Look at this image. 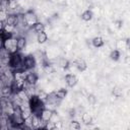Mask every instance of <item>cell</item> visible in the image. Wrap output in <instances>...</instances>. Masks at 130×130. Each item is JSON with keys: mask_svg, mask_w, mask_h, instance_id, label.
<instances>
[{"mask_svg": "<svg viewBox=\"0 0 130 130\" xmlns=\"http://www.w3.org/2000/svg\"><path fill=\"white\" fill-rule=\"evenodd\" d=\"M22 64H23V58L18 52L10 54L9 63H8L9 67H11L12 69H20L22 68Z\"/></svg>", "mask_w": 130, "mask_h": 130, "instance_id": "1", "label": "cell"}, {"mask_svg": "<svg viewBox=\"0 0 130 130\" xmlns=\"http://www.w3.org/2000/svg\"><path fill=\"white\" fill-rule=\"evenodd\" d=\"M1 48H4L8 53L12 54L17 52V47H16V40H14L13 38L6 40L5 42L1 43Z\"/></svg>", "mask_w": 130, "mask_h": 130, "instance_id": "2", "label": "cell"}, {"mask_svg": "<svg viewBox=\"0 0 130 130\" xmlns=\"http://www.w3.org/2000/svg\"><path fill=\"white\" fill-rule=\"evenodd\" d=\"M36 59L32 55H27L23 58V64H22V68L25 70H29L32 69L36 66Z\"/></svg>", "mask_w": 130, "mask_h": 130, "instance_id": "3", "label": "cell"}, {"mask_svg": "<svg viewBox=\"0 0 130 130\" xmlns=\"http://www.w3.org/2000/svg\"><path fill=\"white\" fill-rule=\"evenodd\" d=\"M24 17H25V20H26L27 25H34L36 22H38L37 15H36L31 10L26 11V12L24 13Z\"/></svg>", "mask_w": 130, "mask_h": 130, "instance_id": "4", "label": "cell"}, {"mask_svg": "<svg viewBox=\"0 0 130 130\" xmlns=\"http://www.w3.org/2000/svg\"><path fill=\"white\" fill-rule=\"evenodd\" d=\"M52 118H53V110L48 109V108H44L42 113H41V119L49 122L52 120Z\"/></svg>", "mask_w": 130, "mask_h": 130, "instance_id": "5", "label": "cell"}, {"mask_svg": "<svg viewBox=\"0 0 130 130\" xmlns=\"http://www.w3.org/2000/svg\"><path fill=\"white\" fill-rule=\"evenodd\" d=\"M5 21L7 24L16 27L18 25V15L17 14H7Z\"/></svg>", "mask_w": 130, "mask_h": 130, "instance_id": "6", "label": "cell"}, {"mask_svg": "<svg viewBox=\"0 0 130 130\" xmlns=\"http://www.w3.org/2000/svg\"><path fill=\"white\" fill-rule=\"evenodd\" d=\"M39 79V76L36 72H27L26 74V77H25V80L28 84H31V85H35L37 83Z\"/></svg>", "mask_w": 130, "mask_h": 130, "instance_id": "7", "label": "cell"}, {"mask_svg": "<svg viewBox=\"0 0 130 130\" xmlns=\"http://www.w3.org/2000/svg\"><path fill=\"white\" fill-rule=\"evenodd\" d=\"M65 81H66V83H67L68 86L73 87V86L77 83V77H76L74 74L68 73V74L65 75Z\"/></svg>", "mask_w": 130, "mask_h": 130, "instance_id": "8", "label": "cell"}, {"mask_svg": "<svg viewBox=\"0 0 130 130\" xmlns=\"http://www.w3.org/2000/svg\"><path fill=\"white\" fill-rule=\"evenodd\" d=\"M26 46V40L24 37H18L16 39V47H17V50H23Z\"/></svg>", "mask_w": 130, "mask_h": 130, "instance_id": "9", "label": "cell"}, {"mask_svg": "<svg viewBox=\"0 0 130 130\" xmlns=\"http://www.w3.org/2000/svg\"><path fill=\"white\" fill-rule=\"evenodd\" d=\"M74 65L76 66V68H77L79 71H84V70L87 68L86 63H85L84 60H82V59H77V60L74 62Z\"/></svg>", "mask_w": 130, "mask_h": 130, "instance_id": "10", "label": "cell"}, {"mask_svg": "<svg viewBox=\"0 0 130 130\" xmlns=\"http://www.w3.org/2000/svg\"><path fill=\"white\" fill-rule=\"evenodd\" d=\"M0 38H1V43H2L8 39L13 38V35H12V32H9L5 29H0Z\"/></svg>", "mask_w": 130, "mask_h": 130, "instance_id": "11", "label": "cell"}, {"mask_svg": "<svg viewBox=\"0 0 130 130\" xmlns=\"http://www.w3.org/2000/svg\"><path fill=\"white\" fill-rule=\"evenodd\" d=\"M32 28H34V30H35L37 34H40V32L45 31V25H44L42 22H40V21L36 22V23L32 25Z\"/></svg>", "mask_w": 130, "mask_h": 130, "instance_id": "12", "label": "cell"}, {"mask_svg": "<svg viewBox=\"0 0 130 130\" xmlns=\"http://www.w3.org/2000/svg\"><path fill=\"white\" fill-rule=\"evenodd\" d=\"M91 42H92V45H93L95 48L103 47V46H104V44H105L104 40H103L101 37H95V38H93Z\"/></svg>", "mask_w": 130, "mask_h": 130, "instance_id": "13", "label": "cell"}, {"mask_svg": "<svg viewBox=\"0 0 130 130\" xmlns=\"http://www.w3.org/2000/svg\"><path fill=\"white\" fill-rule=\"evenodd\" d=\"M81 120H82V122H83L85 125H89V124H91V122H92V118H91V116H90L89 114H87V113L82 114V116H81Z\"/></svg>", "mask_w": 130, "mask_h": 130, "instance_id": "14", "label": "cell"}, {"mask_svg": "<svg viewBox=\"0 0 130 130\" xmlns=\"http://www.w3.org/2000/svg\"><path fill=\"white\" fill-rule=\"evenodd\" d=\"M81 18H82L83 20H85V21L90 20V19L92 18V12H91L90 10H85V11H83L82 14H81Z\"/></svg>", "mask_w": 130, "mask_h": 130, "instance_id": "15", "label": "cell"}, {"mask_svg": "<svg viewBox=\"0 0 130 130\" xmlns=\"http://www.w3.org/2000/svg\"><path fill=\"white\" fill-rule=\"evenodd\" d=\"M37 40H38V42H39L40 44H44V43H45V42L48 40V36H47V34H46L45 31L40 32V34H38Z\"/></svg>", "mask_w": 130, "mask_h": 130, "instance_id": "16", "label": "cell"}, {"mask_svg": "<svg viewBox=\"0 0 130 130\" xmlns=\"http://www.w3.org/2000/svg\"><path fill=\"white\" fill-rule=\"evenodd\" d=\"M59 65H60V67H62L63 69H68L69 66H70V63H69V61H68L67 59L61 58V59L59 60Z\"/></svg>", "mask_w": 130, "mask_h": 130, "instance_id": "17", "label": "cell"}, {"mask_svg": "<svg viewBox=\"0 0 130 130\" xmlns=\"http://www.w3.org/2000/svg\"><path fill=\"white\" fill-rule=\"evenodd\" d=\"M55 93H56V96H57L59 100H62V99H64V98L66 96V94H67V90H66L65 88H60V89L57 90Z\"/></svg>", "mask_w": 130, "mask_h": 130, "instance_id": "18", "label": "cell"}, {"mask_svg": "<svg viewBox=\"0 0 130 130\" xmlns=\"http://www.w3.org/2000/svg\"><path fill=\"white\" fill-rule=\"evenodd\" d=\"M110 58L113 60V61H118L119 58H120V52L119 50H113L110 54Z\"/></svg>", "mask_w": 130, "mask_h": 130, "instance_id": "19", "label": "cell"}, {"mask_svg": "<svg viewBox=\"0 0 130 130\" xmlns=\"http://www.w3.org/2000/svg\"><path fill=\"white\" fill-rule=\"evenodd\" d=\"M37 94H38V96H39L44 103L47 102V99H48V93H47V92H45L44 90H39V91L37 92Z\"/></svg>", "mask_w": 130, "mask_h": 130, "instance_id": "20", "label": "cell"}, {"mask_svg": "<svg viewBox=\"0 0 130 130\" xmlns=\"http://www.w3.org/2000/svg\"><path fill=\"white\" fill-rule=\"evenodd\" d=\"M112 93H113V95L114 96H116V98H120L121 95H122V89L120 88V87H118V86H116V87H114L113 88V90H112Z\"/></svg>", "mask_w": 130, "mask_h": 130, "instance_id": "21", "label": "cell"}, {"mask_svg": "<svg viewBox=\"0 0 130 130\" xmlns=\"http://www.w3.org/2000/svg\"><path fill=\"white\" fill-rule=\"evenodd\" d=\"M70 128H71V129H75V130H79V129L81 128V125H80L79 122L72 120V121L70 122Z\"/></svg>", "mask_w": 130, "mask_h": 130, "instance_id": "22", "label": "cell"}, {"mask_svg": "<svg viewBox=\"0 0 130 130\" xmlns=\"http://www.w3.org/2000/svg\"><path fill=\"white\" fill-rule=\"evenodd\" d=\"M17 2L15 1V0H12V1H10V2H8V6H7V9H12V10H14V9H16L17 8Z\"/></svg>", "mask_w": 130, "mask_h": 130, "instance_id": "23", "label": "cell"}, {"mask_svg": "<svg viewBox=\"0 0 130 130\" xmlns=\"http://www.w3.org/2000/svg\"><path fill=\"white\" fill-rule=\"evenodd\" d=\"M87 100H88V103H89V104H91V105L95 104V102H96V98H95L93 94H89Z\"/></svg>", "mask_w": 130, "mask_h": 130, "instance_id": "24", "label": "cell"}, {"mask_svg": "<svg viewBox=\"0 0 130 130\" xmlns=\"http://www.w3.org/2000/svg\"><path fill=\"white\" fill-rule=\"evenodd\" d=\"M115 24H116V26H117L118 28H120V27H122L123 21H122V20H120V19H118V20H116V21H115Z\"/></svg>", "mask_w": 130, "mask_h": 130, "instance_id": "25", "label": "cell"}, {"mask_svg": "<svg viewBox=\"0 0 130 130\" xmlns=\"http://www.w3.org/2000/svg\"><path fill=\"white\" fill-rule=\"evenodd\" d=\"M125 42H126V48L130 50V38H128V39H127Z\"/></svg>", "mask_w": 130, "mask_h": 130, "instance_id": "26", "label": "cell"}, {"mask_svg": "<svg viewBox=\"0 0 130 130\" xmlns=\"http://www.w3.org/2000/svg\"><path fill=\"white\" fill-rule=\"evenodd\" d=\"M69 116H70V117H74V116H75V111H74L73 109H71V110L69 111Z\"/></svg>", "mask_w": 130, "mask_h": 130, "instance_id": "27", "label": "cell"}, {"mask_svg": "<svg viewBox=\"0 0 130 130\" xmlns=\"http://www.w3.org/2000/svg\"><path fill=\"white\" fill-rule=\"evenodd\" d=\"M6 1H8V2H10V1H12V0H6Z\"/></svg>", "mask_w": 130, "mask_h": 130, "instance_id": "28", "label": "cell"}]
</instances>
